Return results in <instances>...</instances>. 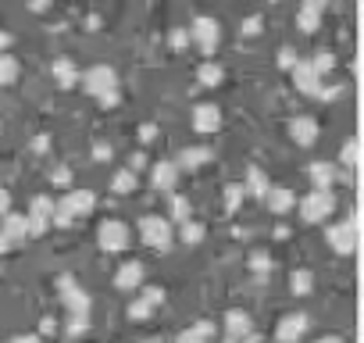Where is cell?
<instances>
[{"label": "cell", "mask_w": 364, "mask_h": 343, "mask_svg": "<svg viewBox=\"0 0 364 343\" xmlns=\"http://www.w3.org/2000/svg\"><path fill=\"white\" fill-rule=\"evenodd\" d=\"M100 26H104V22H100V15H86V29H90V33H97Z\"/></svg>", "instance_id": "52"}, {"label": "cell", "mask_w": 364, "mask_h": 343, "mask_svg": "<svg viewBox=\"0 0 364 343\" xmlns=\"http://www.w3.org/2000/svg\"><path fill=\"white\" fill-rule=\"evenodd\" d=\"M8 215H11V194L0 190V218H8Z\"/></svg>", "instance_id": "49"}, {"label": "cell", "mask_w": 364, "mask_h": 343, "mask_svg": "<svg viewBox=\"0 0 364 343\" xmlns=\"http://www.w3.org/2000/svg\"><path fill=\"white\" fill-rule=\"evenodd\" d=\"M50 75H54L58 90H75V86L82 83V72H79V65H75L68 54H61V58L50 61Z\"/></svg>", "instance_id": "17"}, {"label": "cell", "mask_w": 364, "mask_h": 343, "mask_svg": "<svg viewBox=\"0 0 364 343\" xmlns=\"http://www.w3.org/2000/svg\"><path fill=\"white\" fill-rule=\"evenodd\" d=\"M321 19H325V4H300L296 8V29L304 36H314L321 29Z\"/></svg>", "instance_id": "23"}, {"label": "cell", "mask_w": 364, "mask_h": 343, "mask_svg": "<svg viewBox=\"0 0 364 343\" xmlns=\"http://www.w3.org/2000/svg\"><path fill=\"white\" fill-rule=\"evenodd\" d=\"M190 125H193V132H200V136L218 132V129H222V107H218V104H197L193 115H190Z\"/></svg>", "instance_id": "15"}, {"label": "cell", "mask_w": 364, "mask_h": 343, "mask_svg": "<svg viewBox=\"0 0 364 343\" xmlns=\"http://www.w3.org/2000/svg\"><path fill=\"white\" fill-rule=\"evenodd\" d=\"M296 204H300V197L289 190V186H272V194H268V201H264V208L272 211V215H289V211H296Z\"/></svg>", "instance_id": "22"}, {"label": "cell", "mask_w": 364, "mask_h": 343, "mask_svg": "<svg viewBox=\"0 0 364 343\" xmlns=\"http://www.w3.org/2000/svg\"><path fill=\"white\" fill-rule=\"evenodd\" d=\"M143 279H146V265L143 261H122L118 272H114V290H122V293L143 290Z\"/></svg>", "instance_id": "16"}, {"label": "cell", "mask_w": 364, "mask_h": 343, "mask_svg": "<svg viewBox=\"0 0 364 343\" xmlns=\"http://www.w3.org/2000/svg\"><path fill=\"white\" fill-rule=\"evenodd\" d=\"M11 343H43V339H40L36 332H26V336H15Z\"/></svg>", "instance_id": "53"}, {"label": "cell", "mask_w": 364, "mask_h": 343, "mask_svg": "<svg viewBox=\"0 0 364 343\" xmlns=\"http://www.w3.org/2000/svg\"><path fill=\"white\" fill-rule=\"evenodd\" d=\"M0 233L8 236V243H11V247H18L22 240H29V218H26V215H18V211H11L8 218H0Z\"/></svg>", "instance_id": "24"}, {"label": "cell", "mask_w": 364, "mask_h": 343, "mask_svg": "<svg viewBox=\"0 0 364 343\" xmlns=\"http://www.w3.org/2000/svg\"><path fill=\"white\" fill-rule=\"evenodd\" d=\"M40 332H43V336H47V332H58V322H54V318L47 315V318L40 322Z\"/></svg>", "instance_id": "51"}, {"label": "cell", "mask_w": 364, "mask_h": 343, "mask_svg": "<svg viewBox=\"0 0 364 343\" xmlns=\"http://www.w3.org/2000/svg\"><path fill=\"white\" fill-rule=\"evenodd\" d=\"M240 343H261V332H257V329H254V332H250V336H243V339H240Z\"/></svg>", "instance_id": "56"}, {"label": "cell", "mask_w": 364, "mask_h": 343, "mask_svg": "<svg viewBox=\"0 0 364 343\" xmlns=\"http://www.w3.org/2000/svg\"><path fill=\"white\" fill-rule=\"evenodd\" d=\"M243 204H247L243 183H225V190H222V211H225V215H236Z\"/></svg>", "instance_id": "28"}, {"label": "cell", "mask_w": 364, "mask_h": 343, "mask_svg": "<svg viewBox=\"0 0 364 343\" xmlns=\"http://www.w3.org/2000/svg\"><path fill=\"white\" fill-rule=\"evenodd\" d=\"M157 136H161V129H157V122H143V125L136 129V139H139L143 147H150V143H154Z\"/></svg>", "instance_id": "41"}, {"label": "cell", "mask_w": 364, "mask_h": 343, "mask_svg": "<svg viewBox=\"0 0 364 343\" xmlns=\"http://www.w3.org/2000/svg\"><path fill=\"white\" fill-rule=\"evenodd\" d=\"M175 343H208V339H200V336H197L193 329H182V332L175 336Z\"/></svg>", "instance_id": "48"}, {"label": "cell", "mask_w": 364, "mask_h": 343, "mask_svg": "<svg viewBox=\"0 0 364 343\" xmlns=\"http://www.w3.org/2000/svg\"><path fill=\"white\" fill-rule=\"evenodd\" d=\"M272 236H275V240H289V236H293V229H289V226H279Z\"/></svg>", "instance_id": "54"}, {"label": "cell", "mask_w": 364, "mask_h": 343, "mask_svg": "<svg viewBox=\"0 0 364 343\" xmlns=\"http://www.w3.org/2000/svg\"><path fill=\"white\" fill-rule=\"evenodd\" d=\"M325 243H328V250H336L339 258H350L353 247H357V229H353V222L346 218V222L328 226V229H325Z\"/></svg>", "instance_id": "11"}, {"label": "cell", "mask_w": 364, "mask_h": 343, "mask_svg": "<svg viewBox=\"0 0 364 343\" xmlns=\"http://www.w3.org/2000/svg\"><path fill=\"white\" fill-rule=\"evenodd\" d=\"M311 65H314V68H318V75L325 79V75L336 68V54H332V51H321V54H314V58H311Z\"/></svg>", "instance_id": "38"}, {"label": "cell", "mask_w": 364, "mask_h": 343, "mask_svg": "<svg viewBox=\"0 0 364 343\" xmlns=\"http://www.w3.org/2000/svg\"><path fill=\"white\" fill-rule=\"evenodd\" d=\"M286 132H289V139H293L296 147H314L318 136H321V125H318V118H311V115H293L289 125H286Z\"/></svg>", "instance_id": "12"}, {"label": "cell", "mask_w": 364, "mask_h": 343, "mask_svg": "<svg viewBox=\"0 0 364 343\" xmlns=\"http://www.w3.org/2000/svg\"><path fill=\"white\" fill-rule=\"evenodd\" d=\"M82 90H86L93 100H100L104 93L118 90V72H114L111 65H93V68L82 72Z\"/></svg>", "instance_id": "8"}, {"label": "cell", "mask_w": 364, "mask_h": 343, "mask_svg": "<svg viewBox=\"0 0 364 343\" xmlns=\"http://www.w3.org/2000/svg\"><path fill=\"white\" fill-rule=\"evenodd\" d=\"M58 297H61V304H65V311L68 315H90V307H93V297L79 286V279L75 275H58Z\"/></svg>", "instance_id": "4"}, {"label": "cell", "mask_w": 364, "mask_h": 343, "mask_svg": "<svg viewBox=\"0 0 364 343\" xmlns=\"http://www.w3.org/2000/svg\"><path fill=\"white\" fill-rule=\"evenodd\" d=\"M8 250H11V243H8V236H4V233H0V254H8Z\"/></svg>", "instance_id": "57"}, {"label": "cell", "mask_w": 364, "mask_h": 343, "mask_svg": "<svg viewBox=\"0 0 364 343\" xmlns=\"http://www.w3.org/2000/svg\"><path fill=\"white\" fill-rule=\"evenodd\" d=\"M289 290H293L296 297H307V293L314 290V275H311L307 268H296V272L289 275Z\"/></svg>", "instance_id": "33"}, {"label": "cell", "mask_w": 364, "mask_h": 343, "mask_svg": "<svg viewBox=\"0 0 364 343\" xmlns=\"http://www.w3.org/2000/svg\"><path fill=\"white\" fill-rule=\"evenodd\" d=\"M243 190H247V197H254V201H268V194H272V179H268V172H264L261 164H250V168H247Z\"/></svg>", "instance_id": "20"}, {"label": "cell", "mask_w": 364, "mask_h": 343, "mask_svg": "<svg viewBox=\"0 0 364 343\" xmlns=\"http://www.w3.org/2000/svg\"><path fill=\"white\" fill-rule=\"evenodd\" d=\"M190 36H193V47H200L208 58L222 47V22L211 19V15H197L190 22Z\"/></svg>", "instance_id": "5"}, {"label": "cell", "mask_w": 364, "mask_h": 343, "mask_svg": "<svg viewBox=\"0 0 364 343\" xmlns=\"http://www.w3.org/2000/svg\"><path fill=\"white\" fill-rule=\"evenodd\" d=\"M296 211H300V222H304V226L328 222V218L336 215V194H332V190H311V194L296 204Z\"/></svg>", "instance_id": "2"}, {"label": "cell", "mask_w": 364, "mask_h": 343, "mask_svg": "<svg viewBox=\"0 0 364 343\" xmlns=\"http://www.w3.org/2000/svg\"><path fill=\"white\" fill-rule=\"evenodd\" d=\"M339 157H343V164H353V161H357V143H353V139H346Z\"/></svg>", "instance_id": "47"}, {"label": "cell", "mask_w": 364, "mask_h": 343, "mask_svg": "<svg viewBox=\"0 0 364 343\" xmlns=\"http://www.w3.org/2000/svg\"><path fill=\"white\" fill-rule=\"evenodd\" d=\"M47 8H50V4H43V0H36V4H29V11H33V15H43Z\"/></svg>", "instance_id": "55"}, {"label": "cell", "mask_w": 364, "mask_h": 343, "mask_svg": "<svg viewBox=\"0 0 364 343\" xmlns=\"http://www.w3.org/2000/svg\"><path fill=\"white\" fill-rule=\"evenodd\" d=\"M240 33H243L247 40H250V36H261V33H264V19H261V15H247V19L240 22Z\"/></svg>", "instance_id": "37"}, {"label": "cell", "mask_w": 364, "mask_h": 343, "mask_svg": "<svg viewBox=\"0 0 364 343\" xmlns=\"http://www.w3.org/2000/svg\"><path fill=\"white\" fill-rule=\"evenodd\" d=\"M336 179H339V172H336L332 161H311V164H307V183H311L314 190H332Z\"/></svg>", "instance_id": "21"}, {"label": "cell", "mask_w": 364, "mask_h": 343, "mask_svg": "<svg viewBox=\"0 0 364 343\" xmlns=\"http://www.w3.org/2000/svg\"><path fill=\"white\" fill-rule=\"evenodd\" d=\"M311 315L307 311H289L275 322V343H300L307 332H311Z\"/></svg>", "instance_id": "7"}, {"label": "cell", "mask_w": 364, "mask_h": 343, "mask_svg": "<svg viewBox=\"0 0 364 343\" xmlns=\"http://www.w3.org/2000/svg\"><path fill=\"white\" fill-rule=\"evenodd\" d=\"M129 243H132V229L122 218H104L97 226V247L104 254H122V250H129Z\"/></svg>", "instance_id": "3"}, {"label": "cell", "mask_w": 364, "mask_h": 343, "mask_svg": "<svg viewBox=\"0 0 364 343\" xmlns=\"http://www.w3.org/2000/svg\"><path fill=\"white\" fill-rule=\"evenodd\" d=\"M247 272H250L254 279H268V275L275 272V258H272L268 250H250V258H247Z\"/></svg>", "instance_id": "26"}, {"label": "cell", "mask_w": 364, "mask_h": 343, "mask_svg": "<svg viewBox=\"0 0 364 343\" xmlns=\"http://www.w3.org/2000/svg\"><path fill=\"white\" fill-rule=\"evenodd\" d=\"M54 211H58V201H54V197H47V194L33 197V201H29V211H26V218H29V236H47V233H50V222H54Z\"/></svg>", "instance_id": "6"}, {"label": "cell", "mask_w": 364, "mask_h": 343, "mask_svg": "<svg viewBox=\"0 0 364 343\" xmlns=\"http://www.w3.org/2000/svg\"><path fill=\"white\" fill-rule=\"evenodd\" d=\"M178 179H182V172H178L175 157H164V161H154V164H150V186H154L157 194H164V197L175 194Z\"/></svg>", "instance_id": "10"}, {"label": "cell", "mask_w": 364, "mask_h": 343, "mask_svg": "<svg viewBox=\"0 0 364 343\" xmlns=\"http://www.w3.org/2000/svg\"><path fill=\"white\" fill-rule=\"evenodd\" d=\"M164 218H168L171 226L193 222V204H190V197H186V194H168V197H164Z\"/></svg>", "instance_id": "18"}, {"label": "cell", "mask_w": 364, "mask_h": 343, "mask_svg": "<svg viewBox=\"0 0 364 343\" xmlns=\"http://www.w3.org/2000/svg\"><path fill=\"white\" fill-rule=\"evenodd\" d=\"M50 147H54V139H50L47 132H36V136L29 139V150H33V154H40V157H43V154H50Z\"/></svg>", "instance_id": "43"}, {"label": "cell", "mask_w": 364, "mask_h": 343, "mask_svg": "<svg viewBox=\"0 0 364 343\" xmlns=\"http://www.w3.org/2000/svg\"><path fill=\"white\" fill-rule=\"evenodd\" d=\"M90 157H93L97 164H107V161L114 157V147H111L107 139H97V143H93V150H90Z\"/></svg>", "instance_id": "40"}, {"label": "cell", "mask_w": 364, "mask_h": 343, "mask_svg": "<svg viewBox=\"0 0 364 343\" xmlns=\"http://www.w3.org/2000/svg\"><path fill=\"white\" fill-rule=\"evenodd\" d=\"M175 240L186 243V247H200V243L208 240V226H204V222H186V226L175 229Z\"/></svg>", "instance_id": "27"}, {"label": "cell", "mask_w": 364, "mask_h": 343, "mask_svg": "<svg viewBox=\"0 0 364 343\" xmlns=\"http://www.w3.org/2000/svg\"><path fill=\"white\" fill-rule=\"evenodd\" d=\"M289 75H293L296 93H304V97H318V93H321V86H325V79L318 75V68H314L307 58H300V65H296Z\"/></svg>", "instance_id": "14"}, {"label": "cell", "mask_w": 364, "mask_h": 343, "mask_svg": "<svg viewBox=\"0 0 364 343\" xmlns=\"http://www.w3.org/2000/svg\"><path fill=\"white\" fill-rule=\"evenodd\" d=\"M318 343H346V339H343V336H321Z\"/></svg>", "instance_id": "58"}, {"label": "cell", "mask_w": 364, "mask_h": 343, "mask_svg": "<svg viewBox=\"0 0 364 343\" xmlns=\"http://www.w3.org/2000/svg\"><path fill=\"white\" fill-rule=\"evenodd\" d=\"M154 311H157V307H154L146 297H132V300H129V307H125L129 322H150V318H154Z\"/></svg>", "instance_id": "30"}, {"label": "cell", "mask_w": 364, "mask_h": 343, "mask_svg": "<svg viewBox=\"0 0 364 343\" xmlns=\"http://www.w3.org/2000/svg\"><path fill=\"white\" fill-rule=\"evenodd\" d=\"M275 65H279L282 72H293V68L300 65V54H296L293 47H279V54H275Z\"/></svg>", "instance_id": "36"}, {"label": "cell", "mask_w": 364, "mask_h": 343, "mask_svg": "<svg viewBox=\"0 0 364 343\" xmlns=\"http://www.w3.org/2000/svg\"><path fill=\"white\" fill-rule=\"evenodd\" d=\"M168 47H171L175 54H182V51H190V47H193L190 26H171V29H168Z\"/></svg>", "instance_id": "32"}, {"label": "cell", "mask_w": 364, "mask_h": 343, "mask_svg": "<svg viewBox=\"0 0 364 343\" xmlns=\"http://www.w3.org/2000/svg\"><path fill=\"white\" fill-rule=\"evenodd\" d=\"M72 179H75V176H72V168H68V164H58V168L50 172V183H54V186H61L65 194H68V190H75V186H72Z\"/></svg>", "instance_id": "35"}, {"label": "cell", "mask_w": 364, "mask_h": 343, "mask_svg": "<svg viewBox=\"0 0 364 343\" xmlns=\"http://www.w3.org/2000/svg\"><path fill=\"white\" fill-rule=\"evenodd\" d=\"M211 161H215V150L211 147H182L178 157H175L178 172H197V168H204Z\"/></svg>", "instance_id": "19"}, {"label": "cell", "mask_w": 364, "mask_h": 343, "mask_svg": "<svg viewBox=\"0 0 364 343\" xmlns=\"http://www.w3.org/2000/svg\"><path fill=\"white\" fill-rule=\"evenodd\" d=\"M139 297H146V300H150L154 307H161V304H164V290H161V286H146V290H143Z\"/></svg>", "instance_id": "46"}, {"label": "cell", "mask_w": 364, "mask_h": 343, "mask_svg": "<svg viewBox=\"0 0 364 343\" xmlns=\"http://www.w3.org/2000/svg\"><path fill=\"white\" fill-rule=\"evenodd\" d=\"M197 83H200L204 90L222 86V83H225V65H222V61H200V65H197Z\"/></svg>", "instance_id": "25"}, {"label": "cell", "mask_w": 364, "mask_h": 343, "mask_svg": "<svg viewBox=\"0 0 364 343\" xmlns=\"http://www.w3.org/2000/svg\"><path fill=\"white\" fill-rule=\"evenodd\" d=\"M222 332H225L229 343H240L243 336H250V332H254V318H250V311H243V307H229V311L222 315Z\"/></svg>", "instance_id": "13"}, {"label": "cell", "mask_w": 364, "mask_h": 343, "mask_svg": "<svg viewBox=\"0 0 364 343\" xmlns=\"http://www.w3.org/2000/svg\"><path fill=\"white\" fill-rule=\"evenodd\" d=\"M93 208H97V194H93V190H68V194L58 201V211L68 215L72 222L93 215Z\"/></svg>", "instance_id": "9"}, {"label": "cell", "mask_w": 364, "mask_h": 343, "mask_svg": "<svg viewBox=\"0 0 364 343\" xmlns=\"http://www.w3.org/2000/svg\"><path fill=\"white\" fill-rule=\"evenodd\" d=\"M82 332H90V315H68V318H65V336L75 339V336H82Z\"/></svg>", "instance_id": "34"}, {"label": "cell", "mask_w": 364, "mask_h": 343, "mask_svg": "<svg viewBox=\"0 0 364 343\" xmlns=\"http://www.w3.org/2000/svg\"><path fill=\"white\" fill-rule=\"evenodd\" d=\"M343 97V86H321V93H318V100H325V104H332V100H339Z\"/></svg>", "instance_id": "45"}, {"label": "cell", "mask_w": 364, "mask_h": 343, "mask_svg": "<svg viewBox=\"0 0 364 343\" xmlns=\"http://www.w3.org/2000/svg\"><path fill=\"white\" fill-rule=\"evenodd\" d=\"M11 43H15V36L8 29H0V54H11Z\"/></svg>", "instance_id": "50"}, {"label": "cell", "mask_w": 364, "mask_h": 343, "mask_svg": "<svg viewBox=\"0 0 364 343\" xmlns=\"http://www.w3.org/2000/svg\"><path fill=\"white\" fill-rule=\"evenodd\" d=\"M122 100H125V93H122V86H118V90H111V93H104V97H100L97 104H100L104 111H111V107H118Z\"/></svg>", "instance_id": "44"}, {"label": "cell", "mask_w": 364, "mask_h": 343, "mask_svg": "<svg viewBox=\"0 0 364 343\" xmlns=\"http://www.w3.org/2000/svg\"><path fill=\"white\" fill-rule=\"evenodd\" d=\"M136 186H139V176H136V172H129V168H118L114 176H111V194H118V197L136 194Z\"/></svg>", "instance_id": "29"}, {"label": "cell", "mask_w": 364, "mask_h": 343, "mask_svg": "<svg viewBox=\"0 0 364 343\" xmlns=\"http://www.w3.org/2000/svg\"><path fill=\"white\" fill-rule=\"evenodd\" d=\"M136 236H139V243H146L154 250H168L171 240H175V226L164 215H143L136 222Z\"/></svg>", "instance_id": "1"}, {"label": "cell", "mask_w": 364, "mask_h": 343, "mask_svg": "<svg viewBox=\"0 0 364 343\" xmlns=\"http://www.w3.org/2000/svg\"><path fill=\"white\" fill-rule=\"evenodd\" d=\"M150 164H154V161H146V154H143L139 147L129 154V172H136V176H139V172H150Z\"/></svg>", "instance_id": "42"}, {"label": "cell", "mask_w": 364, "mask_h": 343, "mask_svg": "<svg viewBox=\"0 0 364 343\" xmlns=\"http://www.w3.org/2000/svg\"><path fill=\"white\" fill-rule=\"evenodd\" d=\"M190 329H193L200 339H208V343H211V339L218 336V329H222V325H218V322H211V318H200V322H193Z\"/></svg>", "instance_id": "39"}, {"label": "cell", "mask_w": 364, "mask_h": 343, "mask_svg": "<svg viewBox=\"0 0 364 343\" xmlns=\"http://www.w3.org/2000/svg\"><path fill=\"white\" fill-rule=\"evenodd\" d=\"M18 75H22L18 58H15V54H0V86H11V83H18Z\"/></svg>", "instance_id": "31"}]
</instances>
